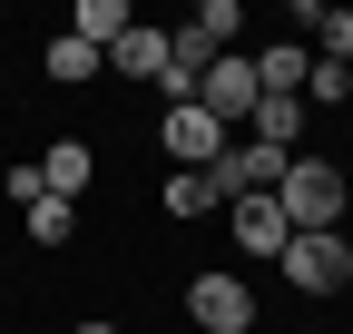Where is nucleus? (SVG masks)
Returning <instances> with one entry per match:
<instances>
[{
  "label": "nucleus",
  "instance_id": "20e7f679",
  "mask_svg": "<svg viewBox=\"0 0 353 334\" xmlns=\"http://www.w3.org/2000/svg\"><path fill=\"white\" fill-rule=\"evenodd\" d=\"M187 315H196L206 334H255V295H245V275H226V266L187 285Z\"/></svg>",
  "mask_w": 353,
  "mask_h": 334
},
{
  "label": "nucleus",
  "instance_id": "ddd939ff",
  "mask_svg": "<svg viewBox=\"0 0 353 334\" xmlns=\"http://www.w3.org/2000/svg\"><path fill=\"white\" fill-rule=\"evenodd\" d=\"M39 69H50V79H59V89H79V79H88V69H99V50H88V39H79V30H59V39H50V59H39Z\"/></svg>",
  "mask_w": 353,
  "mask_h": 334
},
{
  "label": "nucleus",
  "instance_id": "39448f33",
  "mask_svg": "<svg viewBox=\"0 0 353 334\" xmlns=\"http://www.w3.org/2000/svg\"><path fill=\"white\" fill-rule=\"evenodd\" d=\"M236 246H245V256H285V246H294L285 206L275 197H236Z\"/></svg>",
  "mask_w": 353,
  "mask_h": 334
},
{
  "label": "nucleus",
  "instance_id": "f257e3e1",
  "mask_svg": "<svg viewBox=\"0 0 353 334\" xmlns=\"http://www.w3.org/2000/svg\"><path fill=\"white\" fill-rule=\"evenodd\" d=\"M275 206H285L294 236H334V226H343V177H334L324 157H294L285 187H275Z\"/></svg>",
  "mask_w": 353,
  "mask_h": 334
},
{
  "label": "nucleus",
  "instance_id": "1a4fd4ad",
  "mask_svg": "<svg viewBox=\"0 0 353 334\" xmlns=\"http://www.w3.org/2000/svg\"><path fill=\"white\" fill-rule=\"evenodd\" d=\"M118 79H167V30H128L118 50H108Z\"/></svg>",
  "mask_w": 353,
  "mask_h": 334
},
{
  "label": "nucleus",
  "instance_id": "423d86ee",
  "mask_svg": "<svg viewBox=\"0 0 353 334\" xmlns=\"http://www.w3.org/2000/svg\"><path fill=\"white\" fill-rule=\"evenodd\" d=\"M245 138H265V148H285V157H304V99H255V118H245Z\"/></svg>",
  "mask_w": 353,
  "mask_h": 334
},
{
  "label": "nucleus",
  "instance_id": "9d476101",
  "mask_svg": "<svg viewBox=\"0 0 353 334\" xmlns=\"http://www.w3.org/2000/svg\"><path fill=\"white\" fill-rule=\"evenodd\" d=\"M20 226H30V246H69V236H79V206H69V197H30Z\"/></svg>",
  "mask_w": 353,
  "mask_h": 334
},
{
  "label": "nucleus",
  "instance_id": "0eeeda50",
  "mask_svg": "<svg viewBox=\"0 0 353 334\" xmlns=\"http://www.w3.org/2000/svg\"><path fill=\"white\" fill-rule=\"evenodd\" d=\"M69 30L88 39V50H118V39L138 30V10H128V0H79V10H69Z\"/></svg>",
  "mask_w": 353,
  "mask_h": 334
},
{
  "label": "nucleus",
  "instance_id": "f03ea898",
  "mask_svg": "<svg viewBox=\"0 0 353 334\" xmlns=\"http://www.w3.org/2000/svg\"><path fill=\"white\" fill-rule=\"evenodd\" d=\"M275 266H285L294 295H334V285H353V246H343V226H334V236H294Z\"/></svg>",
  "mask_w": 353,
  "mask_h": 334
},
{
  "label": "nucleus",
  "instance_id": "2eb2a0df",
  "mask_svg": "<svg viewBox=\"0 0 353 334\" xmlns=\"http://www.w3.org/2000/svg\"><path fill=\"white\" fill-rule=\"evenodd\" d=\"M187 30H206V39H216V50H226V39L245 30V10H236V0H196V20H187Z\"/></svg>",
  "mask_w": 353,
  "mask_h": 334
},
{
  "label": "nucleus",
  "instance_id": "6e6552de",
  "mask_svg": "<svg viewBox=\"0 0 353 334\" xmlns=\"http://www.w3.org/2000/svg\"><path fill=\"white\" fill-rule=\"evenodd\" d=\"M88 177H99V157H88L79 138H59L50 157H39V187H50V197H69V206H79V187H88Z\"/></svg>",
  "mask_w": 353,
  "mask_h": 334
},
{
  "label": "nucleus",
  "instance_id": "dca6fc26",
  "mask_svg": "<svg viewBox=\"0 0 353 334\" xmlns=\"http://www.w3.org/2000/svg\"><path fill=\"white\" fill-rule=\"evenodd\" d=\"M79 334H118V324H99V315H88V324H79Z\"/></svg>",
  "mask_w": 353,
  "mask_h": 334
},
{
  "label": "nucleus",
  "instance_id": "4468645a",
  "mask_svg": "<svg viewBox=\"0 0 353 334\" xmlns=\"http://www.w3.org/2000/svg\"><path fill=\"white\" fill-rule=\"evenodd\" d=\"M353 99V69L343 59H314V69H304V108H343Z\"/></svg>",
  "mask_w": 353,
  "mask_h": 334
},
{
  "label": "nucleus",
  "instance_id": "f8f14e48",
  "mask_svg": "<svg viewBox=\"0 0 353 334\" xmlns=\"http://www.w3.org/2000/svg\"><path fill=\"white\" fill-rule=\"evenodd\" d=\"M157 197H167V217H206V206H226V197L206 187V167H167V187H157Z\"/></svg>",
  "mask_w": 353,
  "mask_h": 334
},
{
  "label": "nucleus",
  "instance_id": "7ed1b4c3",
  "mask_svg": "<svg viewBox=\"0 0 353 334\" xmlns=\"http://www.w3.org/2000/svg\"><path fill=\"white\" fill-rule=\"evenodd\" d=\"M157 138H167V167H216L236 138L216 128V118L196 108V99H167V118H157Z\"/></svg>",
  "mask_w": 353,
  "mask_h": 334
},
{
  "label": "nucleus",
  "instance_id": "9b49d317",
  "mask_svg": "<svg viewBox=\"0 0 353 334\" xmlns=\"http://www.w3.org/2000/svg\"><path fill=\"white\" fill-rule=\"evenodd\" d=\"M294 20L314 30V59H343V69H353V10H314V0H304Z\"/></svg>",
  "mask_w": 353,
  "mask_h": 334
}]
</instances>
